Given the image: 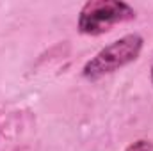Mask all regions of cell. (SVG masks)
Returning <instances> with one entry per match:
<instances>
[{
  "instance_id": "obj_3",
  "label": "cell",
  "mask_w": 153,
  "mask_h": 151,
  "mask_svg": "<svg viewBox=\"0 0 153 151\" xmlns=\"http://www.w3.org/2000/svg\"><path fill=\"white\" fill-rule=\"evenodd\" d=\"M125 151H153V142L148 139H139V141L128 144Z\"/></svg>"
},
{
  "instance_id": "obj_1",
  "label": "cell",
  "mask_w": 153,
  "mask_h": 151,
  "mask_svg": "<svg viewBox=\"0 0 153 151\" xmlns=\"http://www.w3.org/2000/svg\"><path fill=\"white\" fill-rule=\"evenodd\" d=\"M143 46L144 39L141 34H125L111 44L103 46L94 57H91L82 68V76L89 82H96L103 76L112 75L117 70L137 61L143 52Z\"/></svg>"
},
{
  "instance_id": "obj_2",
  "label": "cell",
  "mask_w": 153,
  "mask_h": 151,
  "mask_svg": "<svg viewBox=\"0 0 153 151\" xmlns=\"http://www.w3.org/2000/svg\"><path fill=\"white\" fill-rule=\"evenodd\" d=\"M135 9L123 0H89L82 5L76 29L84 36H102L119 23L132 21Z\"/></svg>"
},
{
  "instance_id": "obj_4",
  "label": "cell",
  "mask_w": 153,
  "mask_h": 151,
  "mask_svg": "<svg viewBox=\"0 0 153 151\" xmlns=\"http://www.w3.org/2000/svg\"><path fill=\"white\" fill-rule=\"evenodd\" d=\"M150 78H152V84H153V64H152V70H150Z\"/></svg>"
}]
</instances>
